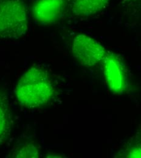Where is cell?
<instances>
[{
	"mask_svg": "<svg viewBox=\"0 0 141 158\" xmlns=\"http://www.w3.org/2000/svg\"><path fill=\"white\" fill-rule=\"evenodd\" d=\"M15 91L21 105L36 108L44 105L52 99L55 88L46 71L32 67L19 80Z\"/></svg>",
	"mask_w": 141,
	"mask_h": 158,
	"instance_id": "6da1fadb",
	"label": "cell"
},
{
	"mask_svg": "<svg viewBox=\"0 0 141 158\" xmlns=\"http://www.w3.org/2000/svg\"><path fill=\"white\" fill-rule=\"evenodd\" d=\"M27 29L25 5L21 0H0V39H17Z\"/></svg>",
	"mask_w": 141,
	"mask_h": 158,
	"instance_id": "7a4b0ae2",
	"label": "cell"
},
{
	"mask_svg": "<svg viewBox=\"0 0 141 158\" xmlns=\"http://www.w3.org/2000/svg\"><path fill=\"white\" fill-rule=\"evenodd\" d=\"M107 51L96 40L86 35H78L73 40L72 54L81 65L92 67L102 62Z\"/></svg>",
	"mask_w": 141,
	"mask_h": 158,
	"instance_id": "3957f363",
	"label": "cell"
},
{
	"mask_svg": "<svg viewBox=\"0 0 141 158\" xmlns=\"http://www.w3.org/2000/svg\"><path fill=\"white\" fill-rule=\"evenodd\" d=\"M102 63L104 77L111 91L116 94H122L126 88V79L121 60L114 53L107 51Z\"/></svg>",
	"mask_w": 141,
	"mask_h": 158,
	"instance_id": "277c9868",
	"label": "cell"
},
{
	"mask_svg": "<svg viewBox=\"0 0 141 158\" xmlns=\"http://www.w3.org/2000/svg\"><path fill=\"white\" fill-rule=\"evenodd\" d=\"M66 0H37L32 9L34 19L44 24H54L64 15Z\"/></svg>",
	"mask_w": 141,
	"mask_h": 158,
	"instance_id": "5b68a950",
	"label": "cell"
},
{
	"mask_svg": "<svg viewBox=\"0 0 141 158\" xmlns=\"http://www.w3.org/2000/svg\"><path fill=\"white\" fill-rule=\"evenodd\" d=\"M12 128V114L7 96L0 92V145L10 135Z\"/></svg>",
	"mask_w": 141,
	"mask_h": 158,
	"instance_id": "8992f818",
	"label": "cell"
},
{
	"mask_svg": "<svg viewBox=\"0 0 141 158\" xmlns=\"http://www.w3.org/2000/svg\"><path fill=\"white\" fill-rule=\"evenodd\" d=\"M110 0H72L73 12L78 16L86 17L100 12Z\"/></svg>",
	"mask_w": 141,
	"mask_h": 158,
	"instance_id": "52a82bcc",
	"label": "cell"
},
{
	"mask_svg": "<svg viewBox=\"0 0 141 158\" xmlns=\"http://www.w3.org/2000/svg\"><path fill=\"white\" fill-rule=\"evenodd\" d=\"M14 158H39L40 150L37 145L33 143H24L12 150Z\"/></svg>",
	"mask_w": 141,
	"mask_h": 158,
	"instance_id": "ba28073f",
	"label": "cell"
},
{
	"mask_svg": "<svg viewBox=\"0 0 141 158\" xmlns=\"http://www.w3.org/2000/svg\"><path fill=\"white\" fill-rule=\"evenodd\" d=\"M125 152H126L125 154L126 158H141V143L130 146Z\"/></svg>",
	"mask_w": 141,
	"mask_h": 158,
	"instance_id": "9c48e42d",
	"label": "cell"
}]
</instances>
